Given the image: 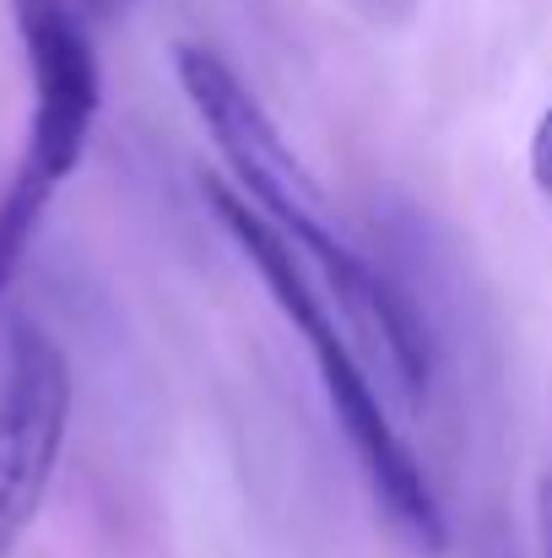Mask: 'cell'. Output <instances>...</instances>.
Returning <instances> with one entry per match:
<instances>
[{
    "label": "cell",
    "instance_id": "obj_1",
    "mask_svg": "<svg viewBox=\"0 0 552 558\" xmlns=\"http://www.w3.org/2000/svg\"><path fill=\"white\" fill-rule=\"evenodd\" d=\"M174 76H180L200 131L211 136V147L228 163V185L293 244V255L326 288V299L336 293L342 315L373 337V348L384 353V364L401 379V390L417 396L428 385V369H433L428 326H422L417 304L406 299V288H395L342 233L336 206L315 185L304 158L287 147V136L277 131V120L255 98V87H244V76L222 54H211L206 44H180L174 49Z\"/></svg>",
    "mask_w": 552,
    "mask_h": 558
},
{
    "label": "cell",
    "instance_id": "obj_2",
    "mask_svg": "<svg viewBox=\"0 0 552 558\" xmlns=\"http://www.w3.org/2000/svg\"><path fill=\"white\" fill-rule=\"evenodd\" d=\"M206 201H211L217 222L228 228V239L238 244V255L260 271V282H266L271 304L282 310V320L293 326V337L309 348V359H315V369H320V390H326V401H331V412H336V423H342V434H347L358 466H364L373 499L384 505V515H390L422 554H439V548L450 543L444 505H439V494H433L422 461L412 456L406 434L390 423V407H384L379 385L368 379L358 348L347 342V331H342V320H336L326 288L309 277V266L293 255V244H287L238 190L228 185V180L211 174V180H206Z\"/></svg>",
    "mask_w": 552,
    "mask_h": 558
},
{
    "label": "cell",
    "instance_id": "obj_3",
    "mask_svg": "<svg viewBox=\"0 0 552 558\" xmlns=\"http://www.w3.org/2000/svg\"><path fill=\"white\" fill-rule=\"evenodd\" d=\"M16 33L27 54L33 109H27V142L16 158V174L0 195V293L16 282L44 211L65 180L82 169L98 104H103V71L93 49V22L71 0H11Z\"/></svg>",
    "mask_w": 552,
    "mask_h": 558
},
{
    "label": "cell",
    "instance_id": "obj_4",
    "mask_svg": "<svg viewBox=\"0 0 552 558\" xmlns=\"http://www.w3.org/2000/svg\"><path fill=\"white\" fill-rule=\"evenodd\" d=\"M71 396L76 385L60 342L44 326L16 320L0 359V558H11L44 510L71 428Z\"/></svg>",
    "mask_w": 552,
    "mask_h": 558
},
{
    "label": "cell",
    "instance_id": "obj_5",
    "mask_svg": "<svg viewBox=\"0 0 552 558\" xmlns=\"http://www.w3.org/2000/svg\"><path fill=\"white\" fill-rule=\"evenodd\" d=\"M531 180H537V190L552 201V104L542 109V120H537V131H531Z\"/></svg>",
    "mask_w": 552,
    "mask_h": 558
},
{
    "label": "cell",
    "instance_id": "obj_6",
    "mask_svg": "<svg viewBox=\"0 0 552 558\" xmlns=\"http://www.w3.org/2000/svg\"><path fill=\"white\" fill-rule=\"evenodd\" d=\"M537 521H542V548L552 558V477H542V488H537Z\"/></svg>",
    "mask_w": 552,
    "mask_h": 558
},
{
    "label": "cell",
    "instance_id": "obj_7",
    "mask_svg": "<svg viewBox=\"0 0 552 558\" xmlns=\"http://www.w3.org/2000/svg\"><path fill=\"white\" fill-rule=\"evenodd\" d=\"M71 5H76V11L87 16V22H103V16H114V11H125L131 0H71Z\"/></svg>",
    "mask_w": 552,
    "mask_h": 558
},
{
    "label": "cell",
    "instance_id": "obj_8",
    "mask_svg": "<svg viewBox=\"0 0 552 558\" xmlns=\"http://www.w3.org/2000/svg\"><path fill=\"white\" fill-rule=\"evenodd\" d=\"M368 16H384V22H395V16H406L412 11V0H358Z\"/></svg>",
    "mask_w": 552,
    "mask_h": 558
}]
</instances>
